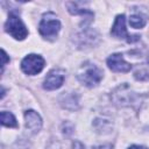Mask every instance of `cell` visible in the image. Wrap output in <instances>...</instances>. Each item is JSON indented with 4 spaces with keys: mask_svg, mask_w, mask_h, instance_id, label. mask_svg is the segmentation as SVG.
<instances>
[{
    "mask_svg": "<svg viewBox=\"0 0 149 149\" xmlns=\"http://www.w3.org/2000/svg\"><path fill=\"white\" fill-rule=\"evenodd\" d=\"M148 62H149V55H148Z\"/></svg>",
    "mask_w": 149,
    "mask_h": 149,
    "instance_id": "2e32d148",
    "label": "cell"
},
{
    "mask_svg": "<svg viewBox=\"0 0 149 149\" xmlns=\"http://www.w3.org/2000/svg\"><path fill=\"white\" fill-rule=\"evenodd\" d=\"M111 34L116 38L126 40L128 43H133V42H135L140 38L139 35H129L128 34L127 28H126V19H125L123 14L116 16V19L114 21V24L112 27Z\"/></svg>",
    "mask_w": 149,
    "mask_h": 149,
    "instance_id": "277c9868",
    "label": "cell"
},
{
    "mask_svg": "<svg viewBox=\"0 0 149 149\" xmlns=\"http://www.w3.org/2000/svg\"><path fill=\"white\" fill-rule=\"evenodd\" d=\"M72 149H85V147H84V144H83L81 142L74 141V142L72 143Z\"/></svg>",
    "mask_w": 149,
    "mask_h": 149,
    "instance_id": "7c38bea8",
    "label": "cell"
},
{
    "mask_svg": "<svg viewBox=\"0 0 149 149\" xmlns=\"http://www.w3.org/2000/svg\"><path fill=\"white\" fill-rule=\"evenodd\" d=\"M108 68L114 72H128L132 69V65L123 59L121 54H113L107 58Z\"/></svg>",
    "mask_w": 149,
    "mask_h": 149,
    "instance_id": "52a82bcc",
    "label": "cell"
},
{
    "mask_svg": "<svg viewBox=\"0 0 149 149\" xmlns=\"http://www.w3.org/2000/svg\"><path fill=\"white\" fill-rule=\"evenodd\" d=\"M128 149H148V148L144 147V146H136V144H134V146H130Z\"/></svg>",
    "mask_w": 149,
    "mask_h": 149,
    "instance_id": "9a60e30c",
    "label": "cell"
},
{
    "mask_svg": "<svg viewBox=\"0 0 149 149\" xmlns=\"http://www.w3.org/2000/svg\"><path fill=\"white\" fill-rule=\"evenodd\" d=\"M59 29H61V22L54 13L49 12L43 15L38 26V31L43 37L54 38L57 36Z\"/></svg>",
    "mask_w": 149,
    "mask_h": 149,
    "instance_id": "7a4b0ae2",
    "label": "cell"
},
{
    "mask_svg": "<svg viewBox=\"0 0 149 149\" xmlns=\"http://www.w3.org/2000/svg\"><path fill=\"white\" fill-rule=\"evenodd\" d=\"M1 123L6 127H9V128H16L17 127V122H16L15 116L12 113L6 112V111L1 112Z\"/></svg>",
    "mask_w": 149,
    "mask_h": 149,
    "instance_id": "30bf717a",
    "label": "cell"
},
{
    "mask_svg": "<svg viewBox=\"0 0 149 149\" xmlns=\"http://www.w3.org/2000/svg\"><path fill=\"white\" fill-rule=\"evenodd\" d=\"M24 119H26V127L31 130L33 133H37L41 127H42V119L41 116L38 115L37 112L30 109V111H27L24 113Z\"/></svg>",
    "mask_w": 149,
    "mask_h": 149,
    "instance_id": "ba28073f",
    "label": "cell"
},
{
    "mask_svg": "<svg viewBox=\"0 0 149 149\" xmlns=\"http://www.w3.org/2000/svg\"><path fill=\"white\" fill-rule=\"evenodd\" d=\"M5 30L9 35H12L15 40H24L28 35V30L26 26L23 24L21 19L14 13L9 14L6 21V24H5Z\"/></svg>",
    "mask_w": 149,
    "mask_h": 149,
    "instance_id": "3957f363",
    "label": "cell"
},
{
    "mask_svg": "<svg viewBox=\"0 0 149 149\" xmlns=\"http://www.w3.org/2000/svg\"><path fill=\"white\" fill-rule=\"evenodd\" d=\"M77 78L83 85L93 87L100 83V80L102 78V71L99 68H97L95 65L87 63L81 66L80 71L77 74Z\"/></svg>",
    "mask_w": 149,
    "mask_h": 149,
    "instance_id": "6da1fadb",
    "label": "cell"
},
{
    "mask_svg": "<svg viewBox=\"0 0 149 149\" xmlns=\"http://www.w3.org/2000/svg\"><path fill=\"white\" fill-rule=\"evenodd\" d=\"M92 149H113V147L111 144H104V146H97V147H93Z\"/></svg>",
    "mask_w": 149,
    "mask_h": 149,
    "instance_id": "4fadbf2b",
    "label": "cell"
},
{
    "mask_svg": "<svg viewBox=\"0 0 149 149\" xmlns=\"http://www.w3.org/2000/svg\"><path fill=\"white\" fill-rule=\"evenodd\" d=\"M44 68V59L38 55H28L21 62V69L27 74H37Z\"/></svg>",
    "mask_w": 149,
    "mask_h": 149,
    "instance_id": "5b68a950",
    "label": "cell"
},
{
    "mask_svg": "<svg viewBox=\"0 0 149 149\" xmlns=\"http://www.w3.org/2000/svg\"><path fill=\"white\" fill-rule=\"evenodd\" d=\"M146 22H147V19H146V16L142 15L141 13L133 14V15H130V17H129V24H130L133 28H136V29L144 27Z\"/></svg>",
    "mask_w": 149,
    "mask_h": 149,
    "instance_id": "8fae6325",
    "label": "cell"
},
{
    "mask_svg": "<svg viewBox=\"0 0 149 149\" xmlns=\"http://www.w3.org/2000/svg\"><path fill=\"white\" fill-rule=\"evenodd\" d=\"M64 79H65L64 70H62V69H54V70H51L47 74V77L44 79V83H43V87L45 90H48V91L56 90V88L62 86Z\"/></svg>",
    "mask_w": 149,
    "mask_h": 149,
    "instance_id": "8992f818",
    "label": "cell"
},
{
    "mask_svg": "<svg viewBox=\"0 0 149 149\" xmlns=\"http://www.w3.org/2000/svg\"><path fill=\"white\" fill-rule=\"evenodd\" d=\"M7 61H8V57H7V54H6V51L5 50H2V68L6 65V63H7Z\"/></svg>",
    "mask_w": 149,
    "mask_h": 149,
    "instance_id": "5bb4252c",
    "label": "cell"
},
{
    "mask_svg": "<svg viewBox=\"0 0 149 149\" xmlns=\"http://www.w3.org/2000/svg\"><path fill=\"white\" fill-rule=\"evenodd\" d=\"M66 6L69 8V12L71 14H74V15H78V14H81V15H86L87 17H93V13L87 10V9H84V8H79V3L78 2H66Z\"/></svg>",
    "mask_w": 149,
    "mask_h": 149,
    "instance_id": "9c48e42d",
    "label": "cell"
}]
</instances>
